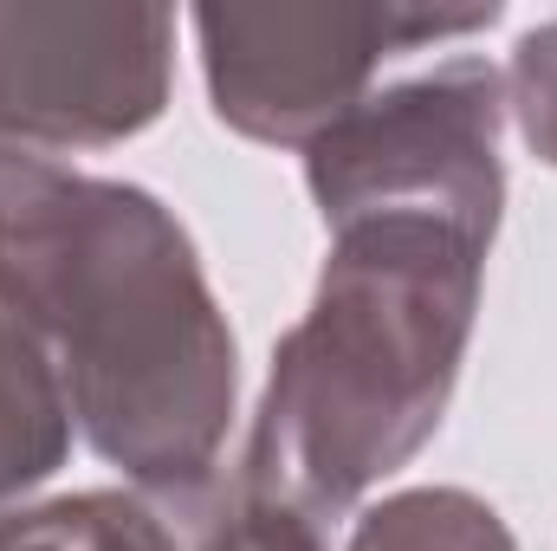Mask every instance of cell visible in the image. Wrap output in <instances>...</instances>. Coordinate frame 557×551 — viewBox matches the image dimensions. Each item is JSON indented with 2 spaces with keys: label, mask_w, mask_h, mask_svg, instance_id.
Wrapping results in <instances>:
<instances>
[{
  "label": "cell",
  "mask_w": 557,
  "mask_h": 551,
  "mask_svg": "<svg viewBox=\"0 0 557 551\" xmlns=\"http://www.w3.org/2000/svg\"><path fill=\"white\" fill-rule=\"evenodd\" d=\"M0 305L124 487H201L240 415V344L175 208L0 143Z\"/></svg>",
  "instance_id": "6da1fadb"
},
{
  "label": "cell",
  "mask_w": 557,
  "mask_h": 551,
  "mask_svg": "<svg viewBox=\"0 0 557 551\" xmlns=\"http://www.w3.org/2000/svg\"><path fill=\"white\" fill-rule=\"evenodd\" d=\"M486 247L421 215L331 228L318 292L273 344L240 474L227 480L260 532L324 546L370 487L434 441L473 344Z\"/></svg>",
  "instance_id": "7a4b0ae2"
},
{
  "label": "cell",
  "mask_w": 557,
  "mask_h": 551,
  "mask_svg": "<svg viewBox=\"0 0 557 551\" xmlns=\"http://www.w3.org/2000/svg\"><path fill=\"white\" fill-rule=\"evenodd\" d=\"M499 131H506L499 65H486L480 52H454L403 85L370 91L350 118L305 143L298 149L305 188L324 228L421 215L493 241L506 208Z\"/></svg>",
  "instance_id": "3957f363"
},
{
  "label": "cell",
  "mask_w": 557,
  "mask_h": 551,
  "mask_svg": "<svg viewBox=\"0 0 557 551\" xmlns=\"http://www.w3.org/2000/svg\"><path fill=\"white\" fill-rule=\"evenodd\" d=\"M201 78L227 131L305 149L350 118L403 52L473 39L499 7H195Z\"/></svg>",
  "instance_id": "277c9868"
},
{
  "label": "cell",
  "mask_w": 557,
  "mask_h": 551,
  "mask_svg": "<svg viewBox=\"0 0 557 551\" xmlns=\"http://www.w3.org/2000/svg\"><path fill=\"white\" fill-rule=\"evenodd\" d=\"M175 78L169 7H33L0 0V143L104 149L149 131Z\"/></svg>",
  "instance_id": "5b68a950"
},
{
  "label": "cell",
  "mask_w": 557,
  "mask_h": 551,
  "mask_svg": "<svg viewBox=\"0 0 557 551\" xmlns=\"http://www.w3.org/2000/svg\"><path fill=\"white\" fill-rule=\"evenodd\" d=\"M0 551H273L227 480L201 487H85L0 506Z\"/></svg>",
  "instance_id": "8992f818"
},
{
  "label": "cell",
  "mask_w": 557,
  "mask_h": 551,
  "mask_svg": "<svg viewBox=\"0 0 557 551\" xmlns=\"http://www.w3.org/2000/svg\"><path fill=\"white\" fill-rule=\"evenodd\" d=\"M72 403L26 338V325L0 305V506L33 500L72 454Z\"/></svg>",
  "instance_id": "52a82bcc"
},
{
  "label": "cell",
  "mask_w": 557,
  "mask_h": 551,
  "mask_svg": "<svg viewBox=\"0 0 557 551\" xmlns=\"http://www.w3.org/2000/svg\"><path fill=\"white\" fill-rule=\"evenodd\" d=\"M344 551H519V539L467 487H403L350 519Z\"/></svg>",
  "instance_id": "ba28073f"
},
{
  "label": "cell",
  "mask_w": 557,
  "mask_h": 551,
  "mask_svg": "<svg viewBox=\"0 0 557 551\" xmlns=\"http://www.w3.org/2000/svg\"><path fill=\"white\" fill-rule=\"evenodd\" d=\"M499 78H506V118L519 124L525 149L557 169V20L519 33L512 65Z\"/></svg>",
  "instance_id": "9c48e42d"
}]
</instances>
